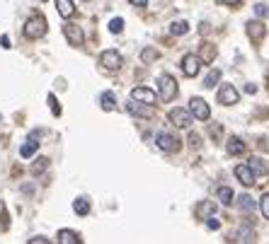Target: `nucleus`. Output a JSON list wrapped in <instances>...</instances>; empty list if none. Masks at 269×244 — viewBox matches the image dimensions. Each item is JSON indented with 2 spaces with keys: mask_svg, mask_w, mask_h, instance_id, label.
I'll use <instances>...</instances> for the list:
<instances>
[{
  "mask_svg": "<svg viewBox=\"0 0 269 244\" xmlns=\"http://www.w3.org/2000/svg\"><path fill=\"white\" fill-rule=\"evenodd\" d=\"M36 150H39V140H34V138H30V140H27V143H25V145L20 148V155H22V157L27 160V157H32V155L36 153Z\"/></svg>",
  "mask_w": 269,
  "mask_h": 244,
  "instance_id": "22",
  "label": "nucleus"
},
{
  "mask_svg": "<svg viewBox=\"0 0 269 244\" xmlns=\"http://www.w3.org/2000/svg\"><path fill=\"white\" fill-rule=\"evenodd\" d=\"M83 237L73 230H59V244H80Z\"/></svg>",
  "mask_w": 269,
  "mask_h": 244,
  "instance_id": "17",
  "label": "nucleus"
},
{
  "mask_svg": "<svg viewBox=\"0 0 269 244\" xmlns=\"http://www.w3.org/2000/svg\"><path fill=\"white\" fill-rule=\"evenodd\" d=\"M226 150H228V155H242L245 153V143H242L240 138H228Z\"/></svg>",
  "mask_w": 269,
  "mask_h": 244,
  "instance_id": "20",
  "label": "nucleus"
},
{
  "mask_svg": "<svg viewBox=\"0 0 269 244\" xmlns=\"http://www.w3.org/2000/svg\"><path fill=\"white\" fill-rule=\"evenodd\" d=\"M39 2H46V0H39Z\"/></svg>",
  "mask_w": 269,
  "mask_h": 244,
  "instance_id": "42",
  "label": "nucleus"
},
{
  "mask_svg": "<svg viewBox=\"0 0 269 244\" xmlns=\"http://www.w3.org/2000/svg\"><path fill=\"white\" fill-rule=\"evenodd\" d=\"M46 167H49V160H46V157H39V160H36V162L32 164V174L36 177V174H41V172H44Z\"/></svg>",
  "mask_w": 269,
  "mask_h": 244,
  "instance_id": "28",
  "label": "nucleus"
},
{
  "mask_svg": "<svg viewBox=\"0 0 269 244\" xmlns=\"http://www.w3.org/2000/svg\"><path fill=\"white\" fill-rule=\"evenodd\" d=\"M131 99H138V102H146V104H155V92L148 87H134L131 90Z\"/></svg>",
  "mask_w": 269,
  "mask_h": 244,
  "instance_id": "13",
  "label": "nucleus"
},
{
  "mask_svg": "<svg viewBox=\"0 0 269 244\" xmlns=\"http://www.w3.org/2000/svg\"><path fill=\"white\" fill-rule=\"evenodd\" d=\"M63 34H66L70 46H83V41H85V34L78 25H63Z\"/></svg>",
  "mask_w": 269,
  "mask_h": 244,
  "instance_id": "11",
  "label": "nucleus"
},
{
  "mask_svg": "<svg viewBox=\"0 0 269 244\" xmlns=\"http://www.w3.org/2000/svg\"><path fill=\"white\" fill-rule=\"evenodd\" d=\"M260 211H262V217L269 220V193H265V196L260 198Z\"/></svg>",
  "mask_w": 269,
  "mask_h": 244,
  "instance_id": "32",
  "label": "nucleus"
},
{
  "mask_svg": "<svg viewBox=\"0 0 269 244\" xmlns=\"http://www.w3.org/2000/svg\"><path fill=\"white\" fill-rule=\"evenodd\" d=\"M49 242H51L49 237H32L30 240V244H49Z\"/></svg>",
  "mask_w": 269,
  "mask_h": 244,
  "instance_id": "36",
  "label": "nucleus"
},
{
  "mask_svg": "<svg viewBox=\"0 0 269 244\" xmlns=\"http://www.w3.org/2000/svg\"><path fill=\"white\" fill-rule=\"evenodd\" d=\"M121 63H124V58H121L119 51H114V49H107V51L100 54V65L104 70H119Z\"/></svg>",
  "mask_w": 269,
  "mask_h": 244,
  "instance_id": "7",
  "label": "nucleus"
},
{
  "mask_svg": "<svg viewBox=\"0 0 269 244\" xmlns=\"http://www.w3.org/2000/svg\"><path fill=\"white\" fill-rule=\"evenodd\" d=\"M44 34H46V17L39 15V12H34L30 20H27V25H25V36L27 39H39Z\"/></svg>",
  "mask_w": 269,
  "mask_h": 244,
  "instance_id": "2",
  "label": "nucleus"
},
{
  "mask_svg": "<svg viewBox=\"0 0 269 244\" xmlns=\"http://www.w3.org/2000/svg\"><path fill=\"white\" fill-rule=\"evenodd\" d=\"M235 177H238V182L242 186H252V184L257 182V177H255V172L250 169V164H238L235 167Z\"/></svg>",
  "mask_w": 269,
  "mask_h": 244,
  "instance_id": "12",
  "label": "nucleus"
},
{
  "mask_svg": "<svg viewBox=\"0 0 269 244\" xmlns=\"http://www.w3.org/2000/svg\"><path fill=\"white\" fill-rule=\"evenodd\" d=\"M238 208L242 213H252L255 211V201L250 198V196H240L238 198Z\"/></svg>",
  "mask_w": 269,
  "mask_h": 244,
  "instance_id": "26",
  "label": "nucleus"
},
{
  "mask_svg": "<svg viewBox=\"0 0 269 244\" xmlns=\"http://www.w3.org/2000/svg\"><path fill=\"white\" fill-rule=\"evenodd\" d=\"M100 107L104 111H117V97H114V92H102L100 94Z\"/></svg>",
  "mask_w": 269,
  "mask_h": 244,
  "instance_id": "16",
  "label": "nucleus"
},
{
  "mask_svg": "<svg viewBox=\"0 0 269 244\" xmlns=\"http://www.w3.org/2000/svg\"><path fill=\"white\" fill-rule=\"evenodd\" d=\"M245 92H250V94H255V92H257V85H252V82H250V85H245Z\"/></svg>",
  "mask_w": 269,
  "mask_h": 244,
  "instance_id": "39",
  "label": "nucleus"
},
{
  "mask_svg": "<svg viewBox=\"0 0 269 244\" xmlns=\"http://www.w3.org/2000/svg\"><path fill=\"white\" fill-rule=\"evenodd\" d=\"M155 145L163 150V153L168 155H175L182 150V143H179L177 136H172V133H165V131H160L158 136H155Z\"/></svg>",
  "mask_w": 269,
  "mask_h": 244,
  "instance_id": "3",
  "label": "nucleus"
},
{
  "mask_svg": "<svg viewBox=\"0 0 269 244\" xmlns=\"http://www.w3.org/2000/svg\"><path fill=\"white\" fill-rule=\"evenodd\" d=\"M158 58H160V54H158L155 49H150V46L141 51V61L143 63H153V61H158Z\"/></svg>",
  "mask_w": 269,
  "mask_h": 244,
  "instance_id": "27",
  "label": "nucleus"
},
{
  "mask_svg": "<svg viewBox=\"0 0 269 244\" xmlns=\"http://www.w3.org/2000/svg\"><path fill=\"white\" fill-rule=\"evenodd\" d=\"M199 58H202V63H213V58H216V46L213 44H202Z\"/></svg>",
  "mask_w": 269,
  "mask_h": 244,
  "instance_id": "18",
  "label": "nucleus"
},
{
  "mask_svg": "<svg viewBox=\"0 0 269 244\" xmlns=\"http://www.w3.org/2000/svg\"><path fill=\"white\" fill-rule=\"evenodd\" d=\"M189 145H192V148H199V145H202V138H199L197 133H189Z\"/></svg>",
  "mask_w": 269,
  "mask_h": 244,
  "instance_id": "35",
  "label": "nucleus"
},
{
  "mask_svg": "<svg viewBox=\"0 0 269 244\" xmlns=\"http://www.w3.org/2000/svg\"><path fill=\"white\" fill-rule=\"evenodd\" d=\"M189 111L194 114L197 121H209V116H211L209 104H206V99H202V97H192V99H189Z\"/></svg>",
  "mask_w": 269,
  "mask_h": 244,
  "instance_id": "6",
  "label": "nucleus"
},
{
  "mask_svg": "<svg viewBox=\"0 0 269 244\" xmlns=\"http://www.w3.org/2000/svg\"><path fill=\"white\" fill-rule=\"evenodd\" d=\"M238 235H240L238 237L240 242H255V230H250V227H242Z\"/></svg>",
  "mask_w": 269,
  "mask_h": 244,
  "instance_id": "29",
  "label": "nucleus"
},
{
  "mask_svg": "<svg viewBox=\"0 0 269 244\" xmlns=\"http://www.w3.org/2000/svg\"><path fill=\"white\" fill-rule=\"evenodd\" d=\"M218 102H221L223 107H233V104H238L240 102L238 90H235L233 85H221V87H218Z\"/></svg>",
  "mask_w": 269,
  "mask_h": 244,
  "instance_id": "9",
  "label": "nucleus"
},
{
  "mask_svg": "<svg viewBox=\"0 0 269 244\" xmlns=\"http://www.w3.org/2000/svg\"><path fill=\"white\" fill-rule=\"evenodd\" d=\"M158 97H160L163 102H172V99L177 97V80H175L172 75L163 73V75L158 78Z\"/></svg>",
  "mask_w": 269,
  "mask_h": 244,
  "instance_id": "1",
  "label": "nucleus"
},
{
  "mask_svg": "<svg viewBox=\"0 0 269 244\" xmlns=\"http://www.w3.org/2000/svg\"><path fill=\"white\" fill-rule=\"evenodd\" d=\"M194 213H197L199 220H206L211 215H216V203H213V201H202V203H197Z\"/></svg>",
  "mask_w": 269,
  "mask_h": 244,
  "instance_id": "14",
  "label": "nucleus"
},
{
  "mask_svg": "<svg viewBox=\"0 0 269 244\" xmlns=\"http://www.w3.org/2000/svg\"><path fill=\"white\" fill-rule=\"evenodd\" d=\"M56 12H59L63 20H70L75 15V5L73 0H56Z\"/></svg>",
  "mask_w": 269,
  "mask_h": 244,
  "instance_id": "15",
  "label": "nucleus"
},
{
  "mask_svg": "<svg viewBox=\"0 0 269 244\" xmlns=\"http://www.w3.org/2000/svg\"><path fill=\"white\" fill-rule=\"evenodd\" d=\"M218 80H221V70H218V68H213V70H209V75L204 78V87L213 90V87L218 85Z\"/></svg>",
  "mask_w": 269,
  "mask_h": 244,
  "instance_id": "25",
  "label": "nucleus"
},
{
  "mask_svg": "<svg viewBox=\"0 0 269 244\" xmlns=\"http://www.w3.org/2000/svg\"><path fill=\"white\" fill-rule=\"evenodd\" d=\"M255 15L265 20V17H269V7H267V5H262V2H260V5H255Z\"/></svg>",
  "mask_w": 269,
  "mask_h": 244,
  "instance_id": "33",
  "label": "nucleus"
},
{
  "mask_svg": "<svg viewBox=\"0 0 269 244\" xmlns=\"http://www.w3.org/2000/svg\"><path fill=\"white\" fill-rule=\"evenodd\" d=\"M168 121L172 123V126H177V128H189V126H192V121H194V114H192L189 109L175 107V109H170V114H168Z\"/></svg>",
  "mask_w": 269,
  "mask_h": 244,
  "instance_id": "4",
  "label": "nucleus"
},
{
  "mask_svg": "<svg viewBox=\"0 0 269 244\" xmlns=\"http://www.w3.org/2000/svg\"><path fill=\"white\" fill-rule=\"evenodd\" d=\"M206 227H209V230H218V227H221V220H216V217L211 215V217H206Z\"/></svg>",
  "mask_w": 269,
  "mask_h": 244,
  "instance_id": "34",
  "label": "nucleus"
},
{
  "mask_svg": "<svg viewBox=\"0 0 269 244\" xmlns=\"http://www.w3.org/2000/svg\"><path fill=\"white\" fill-rule=\"evenodd\" d=\"M216 196H218V201H221L223 206H231V203H233V189H231V186H221Z\"/></svg>",
  "mask_w": 269,
  "mask_h": 244,
  "instance_id": "24",
  "label": "nucleus"
},
{
  "mask_svg": "<svg viewBox=\"0 0 269 244\" xmlns=\"http://www.w3.org/2000/svg\"><path fill=\"white\" fill-rule=\"evenodd\" d=\"M73 211L78 215H88L90 213V201L85 198V196H78L75 201H73Z\"/></svg>",
  "mask_w": 269,
  "mask_h": 244,
  "instance_id": "21",
  "label": "nucleus"
},
{
  "mask_svg": "<svg viewBox=\"0 0 269 244\" xmlns=\"http://www.w3.org/2000/svg\"><path fill=\"white\" fill-rule=\"evenodd\" d=\"M245 31H247V36H250L255 44H260V41L267 36V27H265L260 20H250V22L245 25Z\"/></svg>",
  "mask_w": 269,
  "mask_h": 244,
  "instance_id": "10",
  "label": "nucleus"
},
{
  "mask_svg": "<svg viewBox=\"0 0 269 244\" xmlns=\"http://www.w3.org/2000/svg\"><path fill=\"white\" fill-rule=\"evenodd\" d=\"M109 31H112V34H121V31H124V20H121V17H114V20L109 22Z\"/></svg>",
  "mask_w": 269,
  "mask_h": 244,
  "instance_id": "30",
  "label": "nucleus"
},
{
  "mask_svg": "<svg viewBox=\"0 0 269 244\" xmlns=\"http://www.w3.org/2000/svg\"><path fill=\"white\" fill-rule=\"evenodd\" d=\"M0 44H2V49H10V46H12V44H10V36H7V34H5V36L0 39Z\"/></svg>",
  "mask_w": 269,
  "mask_h": 244,
  "instance_id": "37",
  "label": "nucleus"
},
{
  "mask_svg": "<svg viewBox=\"0 0 269 244\" xmlns=\"http://www.w3.org/2000/svg\"><path fill=\"white\" fill-rule=\"evenodd\" d=\"M223 2H226V5H238L240 0H223Z\"/></svg>",
  "mask_w": 269,
  "mask_h": 244,
  "instance_id": "41",
  "label": "nucleus"
},
{
  "mask_svg": "<svg viewBox=\"0 0 269 244\" xmlns=\"http://www.w3.org/2000/svg\"><path fill=\"white\" fill-rule=\"evenodd\" d=\"M199 70H202V58H199V54H187V56L182 58V73H184L187 78H197Z\"/></svg>",
  "mask_w": 269,
  "mask_h": 244,
  "instance_id": "8",
  "label": "nucleus"
},
{
  "mask_svg": "<svg viewBox=\"0 0 269 244\" xmlns=\"http://www.w3.org/2000/svg\"><path fill=\"white\" fill-rule=\"evenodd\" d=\"M187 31H189V22H184V20H177V22L170 25V34L172 36H184Z\"/></svg>",
  "mask_w": 269,
  "mask_h": 244,
  "instance_id": "23",
  "label": "nucleus"
},
{
  "mask_svg": "<svg viewBox=\"0 0 269 244\" xmlns=\"http://www.w3.org/2000/svg\"><path fill=\"white\" fill-rule=\"evenodd\" d=\"M131 5H136V7H146L148 5V0H129Z\"/></svg>",
  "mask_w": 269,
  "mask_h": 244,
  "instance_id": "38",
  "label": "nucleus"
},
{
  "mask_svg": "<svg viewBox=\"0 0 269 244\" xmlns=\"http://www.w3.org/2000/svg\"><path fill=\"white\" fill-rule=\"evenodd\" d=\"M211 136H221V126H211Z\"/></svg>",
  "mask_w": 269,
  "mask_h": 244,
  "instance_id": "40",
  "label": "nucleus"
},
{
  "mask_svg": "<svg viewBox=\"0 0 269 244\" xmlns=\"http://www.w3.org/2000/svg\"><path fill=\"white\" fill-rule=\"evenodd\" d=\"M250 169L255 172V177H267V174H269L267 164H265L260 157H252V160H250Z\"/></svg>",
  "mask_w": 269,
  "mask_h": 244,
  "instance_id": "19",
  "label": "nucleus"
},
{
  "mask_svg": "<svg viewBox=\"0 0 269 244\" xmlns=\"http://www.w3.org/2000/svg\"><path fill=\"white\" fill-rule=\"evenodd\" d=\"M49 109L54 116H61V104L56 102V94H49Z\"/></svg>",
  "mask_w": 269,
  "mask_h": 244,
  "instance_id": "31",
  "label": "nucleus"
},
{
  "mask_svg": "<svg viewBox=\"0 0 269 244\" xmlns=\"http://www.w3.org/2000/svg\"><path fill=\"white\" fill-rule=\"evenodd\" d=\"M126 111L131 116H138V119H153V104H146V102H138V99H131L126 102Z\"/></svg>",
  "mask_w": 269,
  "mask_h": 244,
  "instance_id": "5",
  "label": "nucleus"
}]
</instances>
